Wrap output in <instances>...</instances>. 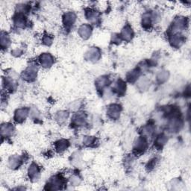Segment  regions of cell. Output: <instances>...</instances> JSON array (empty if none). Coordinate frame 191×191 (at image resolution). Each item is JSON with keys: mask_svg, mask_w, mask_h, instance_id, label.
Returning <instances> with one entry per match:
<instances>
[{"mask_svg": "<svg viewBox=\"0 0 191 191\" xmlns=\"http://www.w3.org/2000/svg\"><path fill=\"white\" fill-rule=\"evenodd\" d=\"M86 16L89 20H90L91 22H96L97 19H99V13L95 11H92V10L87 12Z\"/></svg>", "mask_w": 191, "mask_h": 191, "instance_id": "cell-15", "label": "cell"}, {"mask_svg": "<svg viewBox=\"0 0 191 191\" xmlns=\"http://www.w3.org/2000/svg\"><path fill=\"white\" fill-rule=\"evenodd\" d=\"M120 107L117 105H113L109 107L108 111V114L112 119H117L120 116Z\"/></svg>", "mask_w": 191, "mask_h": 191, "instance_id": "cell-3", "label": "cell"}, {"mask_svg": "<svg viewBox=\"0 0 191 191\" xmlns=\"http://www.w3.org/2000/svg\"><path fill=\"white\" fill-rule=\"evenodd\" d=\"M28 115V110L26 109V108H22V109H19L17 110L15 113V120L16 121L20 122L23 121L26 118Z\"/></svg>", "mask_w": 191, "mask_h": 191, "instance_id": "cell-8", "label": "cell"}, {"mask_svg": "<svg viewBox=\"0 0 191 191\" xmlns=\"http://www.w3.org/2000/svg\"><path fill=\"white\" fill-rule=\"evenodd\" d=\"M14 131V128L11 125L5 124V126H2V134H5V136L11 135Z\"/></svg>", "mask_w": 191, "mask_h": 191, "instance_id": "cell-13", "label": "cell"}, {"mask_svg": "<svg viewBox=\"0 0 191 191\" xmlns=\"http://www.w3.org/2000/svg\"><path fill=\"white\" fill-rule=\"evenodd\" d=\"M40 64L43 65V67H49L53 64V57H52V55H49V54H43L40 56Z\"/></svg>", "mask_w": 191, "mask_h": 191, "instance_id": "cell-2", "label": "cell"}, {"mask_svg": "<svg viewBox=\"0 0 191 191\" xmlns=\"http://www.w3.org/2000/svg\"><path fill=\"white\" fill-rule=\"evenodd\" d=\"M108 83V79L106 77H101L96 82V86L98 88H103Z\"/></svg>", "mask_w": 191, "mask_h": 191, "instance_id": "cell-17", "label": "cell"}, {"mask_svg": "<svg viewBox=\"0 0 191 191\" xmlns=\"http://www.w3.org/2000/svg\"><path fill=\"white\" fill-rule=\"evenodd\" d=\"M39 172L40 170H39L38 167L35 164H32L29 170V177H31V179H36L39 175Z\"/></svg>", "mask_w": 191, "mask_h": 191, "instance_id": "cell-9", "label": "cell"}, {"mask_svg": "<svg viewBox=\"0 0 191 191\" xmlns=\"http://www.w3.org/2000/svg\"><path fill=\"white\" fill-rule=\"evenodd\" d=\"M37 75V69L34 67H30L24 72L25 79L28 81H32Z\"/></svg>", "mask_w": 191, "mask_h": 191, "instance_id": "cell-5", "label": "cell"}, {"mask_svg": "<svg viewBox=\"0 0 191 191\" xmlns=\"http://www.w3.org/2000/svg\"><path fill=\"white\" fill-rule=\"evenodd\" d=\"M21 163L20 158L18 156H13L9 160V165L11 168L19 167Z\"/></svg>", "mask_w": 191, "mask_h": 191, "instance_id": "cell-14", "label": "cell"}, {"mask_svg": "<svg viewBox=\"0 0 191 191\" xmlns=\"http://www.w3.org/2000/svg\"><path fill=\"white\" fill-rule=\"evenodd\" d=\"M137 72L138 71H137V70H134V71L131 72V73L128 75V80H129V82H133V81L136 79V78H137L138 77Z\"/></svg>", "mask_w": 191, "mask_h": 191, "instance_id": "cell-21", "label": "cell"}, {"mask_svg": "<svg viewBox=\"0 0 191 191\" xmlns=\"http://www.w3.org/2000/svg\"><path fill=\"white\" fill-rule=\"evenodd\" d=\"M158 78L159 80L161 81H165L166 79H167V78H168V73L167 72H161V73H160V75L158 76Z\"/></svg>", "mask_w": 191, "mask_h": 191, "instance_id": "cell-23", "label": "cell"}, {"mask_svg": "<svg viewBox=\"0 0 191 191\" xmlns=\"http://www.w3.org/2000/svg\"><path fill=\"white\" fill-rule=\"evenodd\" d=\"M76 16L72 12L67 13L64 16V23L67 28H70L75 23Z\"/></svg>", "mask_w": 191, "mask_h": 191, "instance_id": "cell-1", "label": "cell"}, {"mask_svg": "<svg viewBox=\"0 0 191 191\" xmlns=\"http://www.w3.org/2000/svg\"><path fill=\"white\" fill-rule=\"evenodd\" d=\"M166 141H167V138H166V137L164 135H161L157 138V140H156V145H157V146H159L160 147H161V146L165 144Z\"/></svg>", "mask_w": 191, "mask_h": 191, "instance_id": "cell-20", "label": "cell"}, {"mask_svg": "<svg viewBox=\"0 0 191 191\" xmlns=\"http://www.w3.org/2000/svg\"><path fill=\"white\" fill-rule=\"evenodd\" d=\"M67 116H68V113L65 111H61L60 113H58V114L57 115V120L60 122L61 123H64L65 120H67Z\"/></svg>", "mask_w": 191, "mask_h": 191, "instance_id": "cell-19", "label": "cell"}, {"mask_svg": "<svg viewBox=\"0 0 191 191\" xmlns=\"http://www.w3.org/2000/svg\"><path fill=\"white\" fill-rule=\"evenodd\" d=\"M151 23V18L149 14H145L143 16V26L145 28H149Z\"/></svg>", "mask_w": 191, "mask_h": 191, "instance_id": "cell-16", "label": "cell"}, {"mask_svg": "<svg viewBox=\"0 0 191 191\" xmlns=\"http://www.w3.org/2000/svg\"><path fill=\"white\" fill-rule=\"evenodd\" d=\"M7 43H9V40H8V37L7 35H3L2 34V38H1V44L2 47H4V44H5V47H7Z\"/></svg>", "mask_w": 191, "mask_h": 191, "instance_id": "cell-22", "label": "cell"}, {"mask_svg": "<svg viewBox=\"0 0 191 191\" xmlns=\"http://www.w3.org/2000/svg\"><path fill=\"white\" fill-rule=\"evenodd\" d=\"M146 147H147V142H146V139L143 137H141L137 140L134 149L137 151L138 152H143V151L146 150Z\"/></svg>", "mask_w": 191, "mask_h": 191, "instance_id": "cell-6", "label": "cell"}, {"mask_svg": "<svg viewBox=\"0 0 191 191\" xmlns=\"http://www.w3.org/2000/svg\"><path fill=\"white\" fill-rule=\"evenodd\" d=\"M52 39L50 37H48V35H47L46 37H44L43 43L47 44V45H49V44L52 43Z\"/></svg>", "mask_w": 191, "mask_h": 191, "instance_id": "cell-24", "label": "cell"}, {"mask_svg": "<svg viewBox=\"0 0 191 191\" xmlns=\"http://www.w3.org/2000/svg\"><path fill=\"white\" fill-rule=\"evenodd\" d=\"M88 59L90 61H97L100 57V51L97 48H92L87 53Z\"/></svg>", "mask_w": 191, "mask_h": 191, "instance_id": "cell-7", "label": "cell"}, {"mask_svg": "<svg viewBox=\"0 0 191 191\" xmlns=\"http://www.w3.org/2000/svg\"><path fill=\"white\" fill-rule=\"evenodd\" d=\"M91 27L90 26L85 24L82 25L79 28L78 33H79L81 37H83L84 39H87L90 37V34H91Z\"/></svg>", "mask_w": 191, "mask_h": 191, "instance_id": "cell-4", "label": "cell"}, {"mask_svg": "<svg viewBox=\"0 0 191 191\" xmlns=\"http://www.w3.org/2000/svg\"><path fill=\"white\" fill-rule=\"evenodd\" d=\"M132 35H133L132 29H131L129 26L125 27V29L123 30V32H122V36L123 37V38L126 40H130L131 37H132Z\"/></svg>", "mask_w": 191, "mask_h": 191, "instance_id": "cell-11", "label": "cell"}, {"mask_svg": "<svg viewBox=\"0 0 191 191\" xmlns=\"http://www.w3.org/2000/svg\"><path fill=\"white\" fill-rule=\"evenodd\" d=\"M170 42L172 45L174 46V47H180L184 42L183 37L181 35H178V34L177 35H174L170 40Z\"/></svg>", "mask_w": 191, "mask_h": 191, "instance_id": "cell-10", "label": "cell"}, {"mask_svg": "<svg viewBox=\"0 0 191 191\" xmlns=\"http://www.w3.org/2000/svg\"><path fill=\"white\" fill-rule=\"evenodd\" d=\"M126 89V85H125V83L122 81H119L116 85V90L119 94H123L125 93V90Z\"/></svg>", "mask_w": 191, "mask_h": 191, "instance_id": "cell-18", "label": "cell"}, {"mask_svg": "<svg viewBox=\"0 0 191 191\" xmlns=\"http://www.w3.org/2000/svg\"><path fill=\"white\" fill-rule=\"evenodd\" d=\"M56 149L58 151H64L67 147L69 146V143L67 141L65 140H61V141H58V142L56 143Z\"/></svg>", "mask_w": 191, "mask_h": 191, "instance_id": "cell-12", "label": "cell"}]
</instances>
